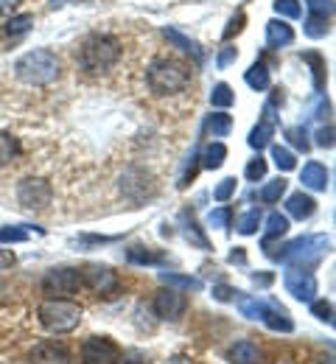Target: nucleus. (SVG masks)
<instances>
[{
    "label": "nucleus",
    "instance_id": "obj_1",
    "mask_svg": "<svg viewBox=\"0 0 336 364\" xmlns=\"http://www.w3.org/2000/svg\"><path fill=\"white\" fill-rule=\"evenodd\" d=\"M331 250V238L328 235H303V238H294L281 247V252H272L269 258L288 264L291 269H311L317 267Z\"/></svg>",
    "mask_w": 336,
    "mask_h": 364
},
{
    "label": "nucleus",
    "instance_id": "obj_2",
    "mask_svg": "<svg viewBox=\"0 0 336 364\" xmlns=\"http://www.w3.org/2000/svg\"><path fill=\"white\" fill-rule=\"evenodd\" d=\"M14 76H17L23 85H31V87L50 85V82L59 76V59H56V53H50L45 48L28 50V53H23V56L14 62Z\"/></svg>",
    "mask_w": 336,
    "mask_h": 364
},
{
    "label": "nucleus",
    "instance_id": "obj_3",
    "mask_svg": "<svg viewBox=\"0 0 336 364\" xmlns=\"http://www.w3.org/2000/svg\"><path fill=\"white\" fill-rule=\"evenodd\" d=\"M121 56V46L115 37H107V34H93L82 43V50H79V65L82 70L87 73H104L109 70Z\"/></svg>",
    "mask_w": 336,
    "mask_h": 364
},
{
    "label": "nucleus",
    "instance_id": "obj_4",
    "mask_svg": "<svg viewBox=\"0 0 336 364\" xmlns=\"http://www.w3.org/2000/svg\"><path fill=\"white\" fill-rule=\"evenodd\" d=\"M191 82V68L177 59H160L148 68V87L160 95H171L188 87Z\"/></svg>",
    "mask_w": 336,
    "mask_h": 364
},
{
    "label": "nucleus",
    "instance_id": "obj_5",
    "mask_svg": "<svg viewBox=\"0 0 336 364\" xmlns=\"http://www.w3.org/2000/svg\"><path fill=\"white\" fill-rule=\"evenodd\" d=\"M37 314L50 333H70L82 322V309L70 300H45Z\"/></svg>",
    "mask_w": 336,
    "mask_h": 364
},
{
    "label": "nucleus",
    "instance_id": "obj_6",
    "mask_svg": "<svg viewBox=\"0 0 336 364\" xmlns=\"http://www.w3.org/2000/svg\"><path fill=\"white\" fill-rule=\"evenodd\" d=\"M82 272L79 269H67V267H62V269H50L45 277H43V291L48 294L50 300H67V297H73L79 289H82Z\"/></svg>",
    "mask_w": 336,
    "mask_h": 364
},
{
    "label": "nucleus",
    "instance_id": "obj_7",
    "mask_svg": "<svg viewBox=\"0 0 336 364\" xmlns=\"http://www.w3.org/2000/svg\"><path fill=\"white\" fill-rule=\"evenodd\" d=\"M50 196H53V191H50V185L45 180H23L20 188H17V199H20V205L28 208V210H43V208H48Z\"/></svg>",
    "mask_w": 336,
    "mask_h": 364
},
{
    "label": "nucleus",
    "instance_id": "obj_8",
    "mask_svg": "<svg viewBox=\"0 0 336 364\" xmlns=\"http://www.w3.org/2000/svg\"><path fill=\"white\" fill-rule=\"evenodd\" d=\"M283 286L294 300H303V303H311L314 294H317V277L308 272V269H291L283 274Z\"/></svg>",
    "mask_w": 336,
    "mask_h": 364
},
{
    "label": "nucleus",
    "instance_id": "obj_9",
    "mask_svg": "<svg viewBox=\"0 0 336 364\" xmlns=\"http://www.w3.org/2000/svg\"><path fill=\"white\" fill-rule=\"evenodd\" d=\"M118 362V348L107 336H90L82 345V364H115Z\"/></svg>",
    "mask_w": 336,
    "mask_h": 364
},
{
    "label": "nucleus",
    "instance_id": "obj_10",
    "mask_svg": "<svg viewBox=\"0 0 336 364\" xmlns=\"http://www.w3.org/2000/svg\"><path fill=\"white\" fill-rule=\"evenodd\" d=\"M154 311H157V317L160 319H180L183 317V311H185V297H183V291L180 289H160L157 294H154Z\"/></svg>",
    "mask_w": 336,
    "mask_h": 364
},
{
    "label": "nucleus",
    "instance_id": "obj_11",
    "mask_svg": "<svg viewBox=\"0 0 336 364\" xmlns=\"http://www.w3.org/2000/svg\"><path fill=\"white\" fill-rule=\"evenodd\" d=\"M258 319H264L278 333H291L294 331V322L288 317V311L281 303H275V300H261V314H258Z\"/></svg>",
    "mask_w": 336,
    "mask_h": 364
},
{
    "label": "nucleus",
    "instance_id": "obj_12",
    "mask_svg": "<svg viewBox=\"0 0 336 364\" xmlns=\"http://www.w3.org/2000/svg\"><path fill=\"white\" fill-rule=\"evenodd\" d=\"M82 280H87V283H90V289L98 291V294H109V291H115V289H118V277H115V272H112L109 267H101V264H90V267H85Z\"/></svg>",
    "mask_w": 336,
    "mask_h": 364
},
{
    "label": "nucleus",
    "instance_id": "obj_13",
    "mask_svg": "<svg viewBox=\"0 0 336 364\" xmlns=\"http://www.w3.org/2000/svg\"><path fill=\"white\" fill-rule=\"evenodd\" d=\"M31 364H73L70 362V353L56 345V342H43L31 350Z\"/></svg>",
    "mask_w": 336,
    "mask_h": 364
},
{
    "label": "nucleus",
    "instance_id": "obj_14",
    "mask_svg": "<svg viewBox=\"0 0 336 364\" xmlns=\"http://www.w3.org/2000/svg\"><path fill=\"white\" fill-rule=\"evenodd\" d=\"M272 135H275V118H272V107H266V109H264V121L249 132L246 143H249L252 149H258V151H261L264 146H269Z\"/></svg>",
    "mask_w": 336,
    "mask_h": 364
},
{
    "label": "nucleus",
    "instance_id": "obj_15",
    "mask_svg": "<svg viewBox=\"0 0 336 364\" xmlns=\"http://www.w3.org/2000/svg\"><path fill=\"white\" fill-rule=\"evenodd\" d=\"M300 182L311 191H325L328 188V168L323 163H305L303 166V174H300Z\"/></svg>",
    "mask_w": 336,
    "mask_h": 364
},
{
    "label": "nucleus",
    "instance_id": "obj_16",
    "mask_svg": "<svg viewBox=\"0 0 336 364\" xmlns=\"http://www.w3.org/2000/svg\"><path fill=\"white\" fill-rule=\"evenodd\" d=\"M294 43V31L283 20H269L266 23V46L269 48H286Z\"/></svg>",
    "mask_w": 336,
    "mask_h": 364
},
{
    "label": "nucleus",
    "instance_id": "obj_17",
    "mask_svg": "<svg viewBox=\"0 0 336 364\" xmlns=\"http://www.w3.org/2000/svg\"><path fill=\"white\" fill-rule=\"evenodd\" d=\"M227 359H230V364H261V350L255 342L241 339L227 350Z\"/></svg>",
    "mask_w": 336,
    "mask_h": 364
},
{
    "label": "nucleus",
    "instance_id": "obj_18",
    "mask_svg": "<svg viewBox=\"0 0 336 364\" xmlns=\"http://www.w3.org/2000/svg\"><path fill=\"white\" fill-rule=\"evenodd\" d=\"M286 210L288 216H294V219H308V216H314V210H317V202L308 196V193H303V191H297V193H291L286 199Z\"/></svg>",
    "mask_w": 336,
    "mask_h": 364
},
{
    "label": "nucleus",
    "instance_id": "obj_19",
    "mask_svg": "<svg viewBox=\"0 0 336 364\" xmlns=\"http://www.w3.org/2000/svg\"><path fill=\"white\" fill-rule=\"evenodd\" d=\"M163 34H166V40H168L171 46H177V48H180V50H185V53H191V56H193V59H196V62H202V59H205V53H202V48L196 46V43H193L191 37H185L183 31H177V28H166Z\"/></svg>",
    "mask_w": 336,
    "mask_h": 364
},
{
    "label": "nucleus",
    "instance_id": "obj_20",
    "mask_svg": "<svg viewBox=\"0 0 336 364\" xmlns=\"http://www.w3.org/2000/svg\"><path fill=\"white\" fill-rule=\"evenodd\" d=\"M160 280L171 289H188V291H199L202 289V280L199 277H191V274H177V272H163Z\"/></svg>",
    "mask_w": 336,
    "mask_h": 364
},
{
    "label": "nucleus",
    "instance_id": "obj_21",
    "mask_svg": "<svg viewBox=\"0 0 336 364\" xmlns=\"http://www.w3.org/2000/svg\"><path fill=\"white\" fill-rule=\"evenodd\" d=\"M244 82L252 87V90H266L269 87V70L264 62H255L246 73H244Z\"/></svg>",
    "mask_w": 336,
    "mask_h": 364
},
{
    "label": "nucleus",
    "instance_id": "obj_22",
    "mask_svg": "<svg viewBox=\"0 0 336 364\" xmlns=\"http://www.w3.org/2000/svg\"><path fill=\"white\" fill-rule=\"evenodd\" d=\"M224 157H227L224 143H210V146L202 151V157H199V160H202V166H205V168H210V171H213V168H222V166H224Z\"/></svg>",
    "mask_w": 336,
    "mask_h": 364
},
{
    "label": "nucleus",
    "instance_id": "obj_23",
    "mask_svg": "<svg viewBox=\"0 0 336 364\" xmlns=\"http://www.w3.org/2000/svg\"><path fill=\"white\" fill-rule=\"evenodd\" d=\"M205 129H207L213 137H227L230 135V129H233V118H230L227 112H213V115L207 118Z\"/></svg>",
    "mask_w": 336,
    "mask_h": 364
},
{
    "label": "nucleus",
    "instance_id": "obj_24",
    "mask_svg": "<svg viewBox=\"0 0 336 364\" xmlns=\"http://www.w3.org/2000/svg\"><path fill=\"white\" fill-rule=\"evenodd\" d=\"M34 235V230L28 225H9V228H0V244H23Z\"/></svg>",
    "mask_w": 336,
    "mask_h": 364
},
{
    "label": "nucleus",
    "instance_id": "obj_25",
    "mask_svg": "<svg viewBox=\"0 0 336 364\" xmlns=\"http://www.w3.org/2000/svg\"><path fill=\"white\" fill-rule=\"evenodd\" d=\"M210 104H213V107H219V109H227V107H233V104H236V92L230 90V85L219 82V85L210 90Z\"/></svg>",
    "mask_w": 336,
    "mask_h": 364
},
{
    "label": "nucleus",
    "instance_id": "obj_26",
    "mask_svg": "<svg viewBox=\"0 0 336 364\" xmlns=\"http://www.w3.org/2000/svg\"><path fill=\"white\" fill-rule=\"evenodd\" d=\"M286 185H288V182L283 180V177H278V180L266 182V185H264V188L258 191V199H261V202H266V205H269V202H278V199H281V196L286 193Z\"/></svg>",
    "mask_w": 336,
    "mask_h": 364
},
{
    "label": "nucleus",
    "instance_id": "obj_27",
    "mask_svg": "<svg viewBox=\"0 0 336 364\" xmlns=\"http://www.w3.org/2000/svg\"><path fill=\"white\" fill-rule=\"evenodd\" d=\"M303 31H305V37H311V40L325 37V34H328V17H323V14H311V17L303 23Z\"/></svg>",
    "mask_w": 336,
    "mask_h": 364
},
{
    "label": "nucleus",
    "instance_id": "obj_28",
    "mask_svg": "<svg viewBox=\"0 0 336 364\" xmlns=\"http://www.w3.org/2000/svg\"><path fill=\"white\" fill-rule=\"evenodd\" d=\"M303 62H308L311 65V73H314V87L317 90H323V85H325V59L320 56V53H314V50H308V53H303Z\"/></svg>",
    "mask_w": 336,
    "mask_h": 364
},
{
    "label": "nucleus",
    "instance_id": "obj_29",
    "mask_svg": "<svg viewBox=\"0 0 336 364\" xmlns=\"http://www.w3.org/2000/svg\"><path fill=\"white\" fill-rule=\"evenodd\" d=\"M17 151H20L17 140L9 135V132H0V168L9 166V163L17 157Z\"/></svg>",
    "mask_w": 336,
    "mask_h": 364
},
{
    "label": "nucleus",
    "instance_id": "obj_30",
    "mask_svg": "<svg viewBox=\"0 0 336 364\" xmlns=\"http://www.w3.org/2000/svg\"><path fill=\"white\" fill-rule=\"evenodd\" d=\"M286 230H288L286 216H281V213H269V216H266V238H264V241H269V238H281V235H286Z\"/></svg>",
    "mask_w": 336,
    "mask_h": 364
},
{
    "label": "nucleus",
    "instance_id": "obj_31",
    "mask_svg": "<svg viewBox=\"0 0 336 364\" xmlns=\"http://www.w3.org/2000/svg\"><path fill=\"white\" fill-rule=\"evenodd\" d=\"M272 9H275V14H278V17H288V20H297V17L303 14L300 0H275V3H272Z\"/></svg>",
    "mask_w": 336,
    "mask_h": 364
},
{
    "label": "nucleus",
    "instance_id": "obj_32",
    "mask_svg": "<svg viewBox=\"0 0 336 364\" xmlns=\"http://www.w3.org/2000/svg\"><path fill=\"white\" fill-rule=\"evenodd\" d=\"M272 160H275V166H278L281 171H291V168L297 166V157L288 151L286 146H272Z\"/></svg>",
    "mask_w": 336,
    "mask_h": 364
},
{
    "label": "nucleus",
    "instance_id": "obj_33",
    "mask_svg": "<svg viewBox=\"0 0 336 364\" xmlns=\"http://www.w3.org/2000/svg\"><path fill=\"white\" fill-rule=\"evenodd\" d=\"M239 311L244 314L246 319H258V314H261V300H255V297H246V294H241L239 291Z\"/></svg>",
    "mask_w": 336,
    "mask_h": 364
},
{
    "label": "nucleus",
    "instance_id": "obj_34",
    "mask_svg": "<svg viewBox=\"0 0 336 364\" xmlns=\"http://www.w3.org/2000/svg\"><path fill=\"white\" fill-rule=\"evenodd\" d=\"M31 26H34V14H17L6 23V31L9 34H26Z\"/></svg>",
    "mask_w": 336,
    "mask_h": 364
},
{
    "label": "nucleus",
    "instance_id": "obj_35",
    "mask_svg": "<svg viewBox=\"0 0 336 364\" xmlns=\"http://www.w3.org/2000/svg\"><path fill=\"white\" fill-rule=\"evenodd\" d=\"M230 219H233V213H230V208H216V210H210L207 213V225L216 230H227L230 228Z\"/></svg>",
    "mask_w": 336,
    "mask_h": 364
},
{
    "label": "nucleus",
    "instance_id": "obj_36",
    "mask_svg": "<svg viewBox=\"0 0 336 364\" xmlns=\"http://www.w3.org/2000/svg\"><path fill=\"white\" fill-rule=\"evenodd\" d=\"M126 258H129V264H141V267H146V264H160V255L148 252L143 247H132V250L126 252Z\"/></svg>",
    "mask_w": 336,
    "mask_h": 364
},
{
    "label": "nucleus",
    "instance_id": "obj_37",
    "mask_svg": "<svg viewBox=\"0 0 336 364\" xmlns=\"http://www.w3.org/2000/svg\"><path fill=\"white\" fill-rule=\"evenodd\" d=\"M258 225H261V210H249V213H244L239 219V232L241 235H252L255 230H258Z\"/></svg>",
    "mask_w": 336,
    "mask_h": 364
},
{
    "label": "nucleus",
    "instance_id": "obj_38",
    "mask_svg": "<svg viewBox=\"0 0 336 364\" xmlns=\"http://www.w3.org/2000/svg\"><path fill=\"white\" fill-rule=\"evenodd\" d=\"M286 137H288V143H291V146H297L300 151H308V146H311V140H308V132H305L303 127H288Z\"/></svg>",
    "mask_w": 336,
    "mask_h": 364
},
{
    "label": "nucleus",
    "instance_id": "obj_39",
    "mask_svg": "<svg viewBox=\"0 0 336 364\" xmlns=\"http://www.w3.org/2000/svg\"><path fill=\"white\" fill-rule=\"evenodd\" d=\"M311 314L331 325V322H334V306H331L328 300H311Z\"/></svg>",
    "mask_w": 336,
    "mask_h": 364
},
{
    "label": "nucleus",
    "instance_id": "obj_40",
    "mask_svg": "<svg viewBox=\"0 0 336 364\" xmlns=\"http://www.w3.org/2000/svg\"><path fill=\"white\" fill-rule=\"evenodd\" d=\"M244 177L249 182H258L266 177V160H261V157H255L249 166H246V171H244Z\"/></svg>",
    "mask_w": 336,
    "mask_h": 364
},
{
    "label": "nucleus",
    "instance_id": "obj_41",
    "mask_svg": "<svg viewBox=\"0 0 336 364\" xmlns=\"http://www.w3.org/2000/svg\"><path fill=\"white\" fill-rule=\"evenodd\" d=\"M233 193H236V180H233V177H227V180H222L219 185H216L213 199H216V202H227Z\"/></svg>",
    "mask_w": 336,
    "mask_h": 364
},
{
    "label": "nucleus",
    "instance_id": "obj_42",
    "mask_svg": "<svg viewBox=\"0 0 336 364\" xmlns=\"http://www.w3.org/2000/svg\"><path fill=\"white\" fill-rule=\"evenodd\" d=\"M305 6L311 9V14H323V17L334 14V0H305Z\"/></svg>",
    "mask_w": 336,
    "mask_h": 364
},
{
    "label": "nucleus",
    "instance_id": "obj_43",
    "mask_svg": "<svg viewBox=\"0 0 336 364\" xmlns=\"http://www.w3.org/2000/svg\"><path fill=\"white\" fill-rule=\"evenodd\" d=\"M213 297H216L219 303H230V300L239 297V291H236L233 286H227V283H219V286H213Z\"/></svg>",
    "mask_w": 336,
    "mask_h": 364
},
{
    "label": "nucleus",
    "instance_id": "obj_44",
    "mask_svg": "<svg viewBox=\"0 0 336 364\" xmlns=\"http://www.w3.org/2000/svg\"><path fill=\"white\" fill-rule=\"evenodd\" d=\"M196 160H199V154L196 151H191V157H188V163H185V168H183V177H180V188H185L188 185V177L193 180V174H196Z\"/></svg>",
    "mask_w": 336,
    "mask_h": 364
},
{
    "label": "nucleus",
    "instance_id": "obj_45",
    "mask_svg": "<svg viewBox=\"0 0 336 364\" xmlns=\"http://www.w3.org/2000/svg\"><path fill=\"white\" fill-rule=\"evenodd\" d=\"M244 23H246V14H244V11H239V14H236V17L227 23V28H224V40H230L233 34H239L241 28H244Z\"/></svg>",
    "mask_w": 336,
    "mask_h": 364
},
{
    "label": "nucleus",
    "instance_id": "obj_46",
    "mask_svg": "<svg viewBox=\"0 0 336 364\" xmlns=\"http://www.w3.org/2000/svg\"><path fill=\"white\" fill-rule=\"evenodd\" d=\"M185 238H188L191 244H196L199 250H207V238H205V235L196 230V225H193V222L188 225V228H185Z\"/></svg>",
    "mask_w": 336,
    "mask_h": 364
},
{
    "label": "nucleus",
    "instance_id": "obj_47",
    "mask_svg": "<svg viewBox=\"0 0 336 364\" xmlns=\"http://www.w3.org/2000/svg\"><path fill=\"white\" fill-rule=\"evenodd\" d=\"M317 146H323V149H331L334 146V127L317 129Z\"/></svg>",
    "mask_w": 336,
    "mask_h": 364
},
{
    "label": "nucleus",
    "instance_id": "obj_48",
    "mask_svg": "<svg viewBox=\"0 0 336 364\" xmlns=\"http://www.w3.org/2000/svg\"><path fill=\"white\" fill-rule=\"evenodd\" d=\"M236 56H239V50H236V48L224 46L222 48V53H219V59H216V65H219V68H227L230 62H236Z\"/></svg>",
    "mask_w": 336,
    "mask_h": 364
},
{
    "label": "nucleus",
    "instance_id": "obj_49",
    "mask_svg": "<svg viewBox=\"0 0 336 364\" xmlns=\"http://www.w3.org/2000/svg\"><path fill=\"white\" fill-rule=\"evenodd\" d=\"M118 364H148V362H146L143 353H138V350H129V353L118 356Z\"/></svg>",
    "mask_w": 336,
    "mask_h": 364
},
{
    "label": "nucleus",
    "instance_id": "obj_50",
    "mask_svg": "<svg viewBox=\"0 0 336 364\" xmlns=\"http://www.w3.org/2000/svg\"><path fill=\"white\" fill-rule=\"evenodd\" d=\"M11 264H14V255H11V252H3V250H0V272H3V269H9Z\"/></svg>",
    "mask_w": 336,
    "mask_h": 364
},
{
    "label": "nucleus",
    "instance_id": "obj_51",
    "mask_svg": "<svg viewBox=\"0 0 336 364\" xmlns=\"http://www.w3.org/2000/svg\"><path fill=\"white\" fill-rule=\"evenodd\" d=\"M230 264H246V255H244L241 247H236V250L230 252Z\"/></svg>",
    "mask_w": 336,
    "mask_h": 364
},
{
    "label": "nucleus",
    "instance_id": "obj_52",
    "mask_svg": "<svg viewBox=\"0 0 336 364\" xmlns=\"http://www.w3.org/2000/svg\"><path fill=\"white\" fill-rule=\"evenodd\" d=\"M252 280H255V283H258V286H269V283H272V274H252Z\"/></svg>",
    "mask_w": 336,
    "mask_h": 364
},
{
    "label": "nucleus",
    "instance_id": "obj_53",
    "mask_svg": "<svg viewBox=\"0 0 336 364\" xmlns=\"http://www.w3.org/2000/svg\"><path fill=\"white\" fill-rule=\"evenodd\" d=\"M17 3H20V0H0V11H11Z\"/></svg>",
    "mask_w": 336,
    "mask_h": 364
},
{
    "label": "nucleus",
    "instance_id": "obj_54",
    "mask_svg": "<svg viewBox=\"0 0 336 364\" xmlns=\"http://www.w3.org/2000/svg\"><path fill=\"white\" fill-rule=\"evenodd\" d=\"M67 0H50V9H59V6H65Z\"/></svg>",
    "mask_w": 336,
    "mask_h": 364
},
{
    "label": "nucleus",
    "instance_id": "obj_55",
    "mask_svg": "<svg viewBox=\"0 0 336 364\" xmlns=\"http://www.w3.org/2000/svg\"><path fill=\"white\" fill-rule=\"evenodd\" d=\"M171 364H188V362H185L183 356H177V359H174V362H171Z\"/></svg>",
    "mask_w": 336,
    "mask_h": 364
}]
</instances>
